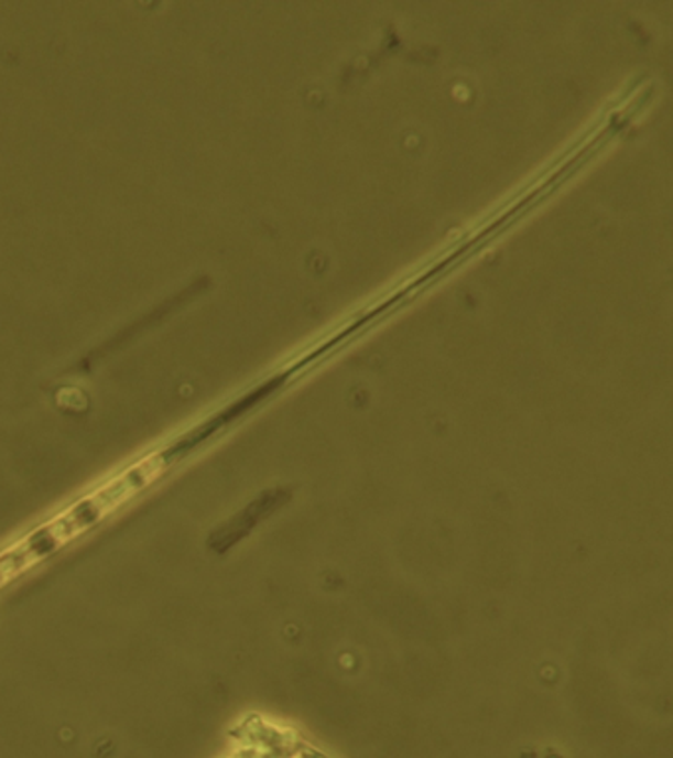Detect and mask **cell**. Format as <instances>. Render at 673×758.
I'll return each mask as SVG.
<instances>
[{
	"label": "cell",
	"mask_w": 673,
	"mask_h": 758,
	"mask_svg": "<svg viewBox=\"0 0 673 758\" xmlns=\"http://www.w3.org/2000/svg\"><path fill=\"white\" fill-rule=\"evenodd\" d=\"M291 498H293L291 488L265 490L259 498L249 503L243 512H239L234 520H229L224 530L219 531L216 540L224 543L219 550L226 551L231 545H236L239 540H243L247 533L259 526L261 521L279 512L281 508H285L286 503L291 502Z\"/></svg>",
	"instance_id": "6da1fadb"
}]
</instances>
